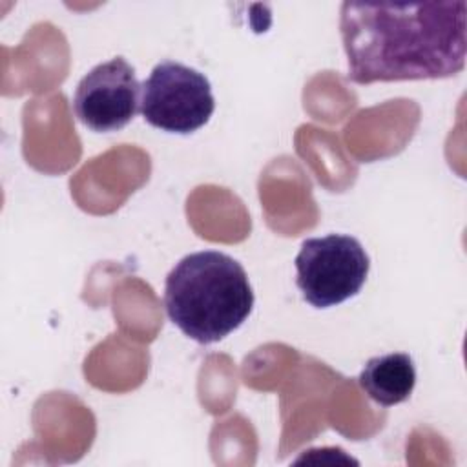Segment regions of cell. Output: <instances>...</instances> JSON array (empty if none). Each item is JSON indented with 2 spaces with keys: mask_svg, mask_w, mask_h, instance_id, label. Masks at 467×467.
<instances>
[{
  "mask_svg": "<svg viewBox=\"0 0 467 467\" xmlns=\"http://www.w3.org/2000/svg\"><path fill=\"white\" fill-rule=\"evenodd\" d=\"M213 109L208 78L181 62H159L140 84V115L162 131L192 133L210 120Z\"/></svg>",
  "mask_w": 467,
  "mask_h": 467,
  "instance_id": "4",
  "label": "cell"
},
{
  "mask_svg": "<svg viewBox=\"0 0 467 467\" xmlns=\"http://www.w3.org/2000/svg\"><path fill=\"white\" fill-rule=\"evenodd\" d=\"M294 263L297 288L316 308H328L354 297L370 268L361 243L343 234L305 239Z\"/></svg>",
  "mask_w": 467,
  "mask_h": 467,
  "instance_id": "3",
  "label": "cell"
},
{
  "mask_svg": "<svg viewBox=\"0 0 467 467\" xmlns=\"http://www.w3.org/2000/svg\"><path fill=\"white\" fill-rule=\"evenodd\" d=\"M358 381L372 401L381 407H392L403 403L412 394L416 367L409 354L390 352L370 358Z\"/></svg>",
  "mask_w": 467,
  "mask_h": 467,
  "instance_id": "6",
  "label": "cell"
},
{
  "mask_svg": "<svg viewBox=\"0 0 467 467\" xmlns=\"http://www.w3.org/2000/svg\"><path fill=\"white\" fill-rule=\"evenodd\" d=\"M164 308L182 334L210 345L246 321L254 292L239 261L217 250H202L184 255L166 275Z\"/></svg>",
  "mask_w": 467,
  "mask_h": 467,
  "instance_id": "2",
  "label": "cell"
},
{
  "mask_svg": "<svg viewBox=\"0 0 467 467\" xmlns=\"http://www.w3.org/2000/svg\"><path fill=\"white\" fill-rule=\"evenodd\" d=\"M140 84L135 69L115 57L89 69L77 86L73 109L77 119L93 131H117L139 111Z\"/></svg>",
  "mask_w": 467,
  "mask_h": 467,
  "instance_id": "5",
  "label": "cell"
},
{
  "mask_svg": "<svg viewBox=\"0 0 467 467\" xmlns=\"http://www.w3.org/2000/svg\"><path fill=\"white\" fill-rule=\"evenodd\" d=\"M467 4L343 2L339 29L356 84L447 78L465 67Z\"/></svg>",
  "mask_w": 467,
  "mask_h": 467,
  "instance_id": "1",
  "label": "cell"
}]
</instances>
